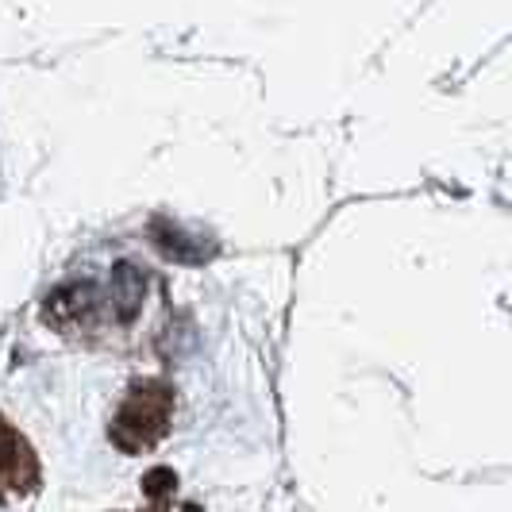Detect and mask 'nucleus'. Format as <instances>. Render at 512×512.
<instances>
[{"label": "nucleus", "mask_w": 512, "mask_h": 512, "mask_svg": "<svg viewBox=\"0 0 512 512\" xmlns=\"http://www.w3.org/2000/svg\"><path fill=\"white\" fill-rule=\"evenodd\" d=\"M166 420H170L166 393L162 389H143V393L128 397V405L116 420V443L131 447V451H143L166 432Z\"/></svg>", "instance_id": "1"}, {"label": "nucleus", "mask_w": 512, "mask_h": 512, "mask_svg": "<svg viewBox=\"0 0 512 512\" xmlns=\"http://www.w3.org/2000/svg\"><path fill=\"white\" fill-rule=\"evenodd\" d=\"M31 478H35V462L27 447L8 424H0V493L31 486Z\"/></svg>", "instance_id": "2"}]
</instances>
